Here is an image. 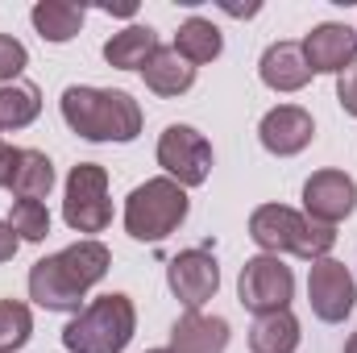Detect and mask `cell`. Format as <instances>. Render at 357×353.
I'll list each match as a JSON object with an SVG mask.
<instances>
[{
	"label": "cell",
	"instance_id": "6da1fadb",
	"mask_svg": "<svg viewBox=\"0 0 357 353\" xmlns=\"http://www.w3.org/2000/svg\"><path fill=\"white\" fill-rule=\"evenodd\" d=\"M63 121L84 142H133L142 133V108L129 91L112 88H67Z\"/></svg>",
	"mask_w": 357,
	"mask_h": 353
},
{
	"label": "cell",
	"instance_id": "7a4b0ae2",
	"mask_svg": "<svg viewBox=\"0 0 357 353\" xmlns=\"http://www.w3.org/2000/svg\"><path fill=\"white\" fill-rule=\"evenodd\" d=\"M250 237L262 246V254H295L303 262H320L328 258V250L337 246V229L307 220L303 212L287 208V204H262L250 216Z\"/></svg>",
	"mask_w": 357,
	"mask_h": 353
},
{
	"label": "cell",
	"instance_id": "3957f363",
	"mask_svg": "<svg viewBox=\"0 0 357 353\" xmlns=\"http://www.w3.org/2000/svg\"><path fill=\"white\" fill-rule=\"evenodd\" d=\"M137 308L129 295H100L63 329V345L71 353H121L133 341Z\"/></svg>",
	"mask_w": 357,
	"mask_h": 353
},
{
	"label": "cell",
	"instance_id": "277c9868",
	"mask_svg": "<svg viewBox=\"0 0 357 353\" xmlns=\"http://www.w3.org/2000/svg\"><path fill=\"white\" fill-rule=\"evenodd\" d=\"M187 191L178 187L175 179L158 175V179H146L142 187L129 191L125 200V233L133 241H167L178 225L187 220Z\"/></svg>",
	"mask_w": 357,
	"mask_h": 353
},
{
	"label": "cell",
	"instance_id": "5b68a950",
	"mask_svg": "<svg viewBox=\"0 0 357 353\" xmlns=\"http://www.w3.org/2000/svg\"><path fill=\"white\" fill-rule=\"evenodd\" d=\"M63 220L75 233H104L112 225V200H108V171L100 163H79L67 175Z\"/></svg>",
	"mask_w": 357,
	"mask_h": 353
},
{
	"label": "cell",
	"instance_id": "8992f818",
	"mask_svg": "<svg viewBox=\"0 0 357 353\" xmlns=\"http://www.w3.org/2000/svg\"><path fill=\"white\" fill-rule=\"evenodd\" d=\"M237 295L254 316H270V312H287L291 295H295V274L291 266H282L274 254H258L241 266L237 278Z\"/></svg>",
	"mask_w": 357,
	"mask_h": 353
},
{
	"label": "cell",
	"instance_id": "52a82bcc",
	"mask_svg": "<svg viewBox=\"0 0 357 353\" xmlns=\"http://www.w3.org/2000/svg\"><path fill=\"white\" fill-rule=\"evenodd\" d=\"M158 167L167 171V179H175L178 187H199L212 175V146L199 129L191 125H171L158 137Z\"/></svg>",
	"mask_w": 357,
	"mask_h": 353
},
{
	"label": "cell",
	"instance_id": "ba28073f",
	"mask_svg": "<svg viewBox=\"0 0 357 353\" xmlns=\"http://www.w3.org/2000/svg\"><path fill=\"white\" fill-rule=\"evenodd\" d=\"M307 299H312V312L324 324H341L357 303V283L345 270V262H337V258L312 262V270H307Z\"/></svg>",
	"mask_w": 357,
	"mask_h": 353
},
{
	"label": "cell",
	"instance_id": "9c48e42d",
	"mask_svg": "<svg viewBox=\"0 0 357 353\" xmlns=\"http://www.w3.org/2000/svg\"><path fill=\"white\" fill-rule=\"evenodd\" d=\"M167 283H171L175 299L187 312H199L220 287V266H216V258L208 250H183L167 266Z\"/></svg>",
	"mask_w": 357,
	"mask_h": 353
},
{
	"label": "cell",
	"instance_id": "30bf717a",
	"mask_svg": "<svg viewBox=\"0 0 357 353\" xmlns=\"http://www.w3.org/2000/svg\"><path fill=\"white\" fill-rule=\"evenodd\" d=\"M357 208V183L345 171H316L303 183V216L316 225H341Z\"/></svg>",
	"mask_w": 357,
	"mask_h": 353
},
{
	"label": "cell",
	"instance_id": "8fae6325",
	"mask_svg": "<svg viewBox=\"0 0 357 353\" xmlns=\"http://www.w3.org/2000/svg\"><path fill=\"white\" fill-rule=\"evenodd\" d=\"M299 46H303V59H307L312 75L316 71L320 75H341V71H349L357 63V29L337 25V21L316 25Z\"/></svg>",
	"mask_w": 357,
	"mask_h": 353
},
{
	"label": "cell",
	"instance_id": "7c38bea8",
	"mask_svg": "<svg viewBox=\"0 0 357 353\" xmlns=\"http://www.w3.org/2000/svg\"><path fill=\"white\" fill-rule=\"evenodd\" d=\"M29 299L38 308H46V312H75L79 316L88 291L75 287V278L63 270L59 254H54V258H38L33 262V270H29Z\"/></svg>",
	"mask_w": 357,
	"mask_h": 353
},
{
	"label": "cell",
	"instance_id": "4fadbf2b",
	"mask_svg": "<svg viewBox=\"0 0 357 353\" xmlns=\"http://www.w3.org/2000/svg\"><path fill=\"white\" fill-rule=\"evenodd\" d=\"M258 137H262V146H266L270 154L291 158V154L307 150V146H312V137H316L312 112H307V108H299V104H278V108H270L266 117H262Z\"/></svg>",
	"mask_w": 357,
	"mask_h": 353
},
{
	"label": "cell",
	"instance_id": "5bb4252c",
	"mask_svg": "<svg viewBox=\"0 0 357 353\" xmlns=\"http://www.w3.org/2000/svg\"><path fill=\"white\" fill-rule=\"evenodd\" d=\"M229 350V320L183 312L171 329V353H225Z\"/></svg>",
	"mask_w": 357,
	"mask_h": 353
},
{
	"label": "cell",
	"instance_id": "9a60e30c",
	"mask_svg": "<svg viewBox=\"0 0 357 353\" xmlns=\"http://www.w3.org/2000/svg\"><path fill=\"white\" fill-rule=\"evenodd\" d=\"M258 75L270 91H299L307 88L312 67H307L299 42H274V46H266V54L258 63Z\"/></svg>",
	"mask_w": 357,
	"mask_h": 353
},
{
	"label": "cell",
	"instance_id": "2e32d148",
	"mask_svg": "<svg viewBox=\"0 0 357 353\" xmlns=\"http://www.w3.org/2000/svg\"><path fill=\"white\" fill-rule=\"evenodd\" d=\"M142 80L154 96H183V91L195 84V67L178 54L175 46H158L146 67H142Z\"/></svg>",
	"mask_w": 357,
	"mask_h": 353
},
{
	"label": "cell",
	"instance_id": "e0dca14e",
	"mask_svg": "<svg viewBox=\"0 0 357 353\" xmlns=\"http://www.w3.org/2000/svg\"><path fill=\"white\" fill-rule=\"evenodd\" d=\"M154 50H158V33L150 25H129V29H121L104 42L108 67H121V71H142Z\"/></svg>",
	"mask_w": 357,
	"mask_h": 353
},
{
	"label": "cell",
	"instance_id": "ac0fdd59",
	"mask_svg": "<svg viewBox=\"0 0 357 353\" xmlns=\"http://www.w3.org/2000/svg\"><path fill=\"white\" fill-rule=\"evenodd\" d=\"M59 262H63V270L75 278V287L91 291V287H96V283L108 274V266H112V254H108V246H104V241H96V237H84V241L67 246V250L59 254Z\"/></svg>",
	"mask_w": 357,
	"mask_h": 353
},
{
	"label": "cell",
	"instance_id": "d6986e66",
	"mask_svg": "<svg viewBox=\"0 0 357 353\" xmlns=\"http://www.w3.org/2000/svg\"><path fill=\"white\" fill-rule=\"evenodd\" d=\"M33 29L46 38V42H54V46H63V42H71L75 33H79V25H84V4H71V0H42V4H33Z\"/></svg>",
	"mask_w": 357,
	"mask_h": 353
},
{
	"label": "cell",
	"instance_id": "ffe728a7",
	"mask_svg": "<svg viewBox=\"0 0 357 353\" xmlns=\"http://www.w3.org/2000/svg\"><path fill=\"white\" fill-rule=\"evenodd\" d=\"M250 350L254 353H295L299 350V320L291 312L258 316L254 329H250Z\"/></svg>",
	"mask_w": 357,
	"mask_h": 353
},
{
	"label": "cell",
	"instance_id": "44dd1931",
	"mask_svg": "<svg viewBox=\"0 0 357 353\" xmlns=\"http://www.w3.org/2000/svg\"><path fill=\"white\" fill-rule=\"evenodd\" d=\"M42 112V91L29 80L0 84V129H25Z\"/></svg>",
	"mask_w": 357,
	"mask_h": 353
},
{
	"label": "cell",
	"instance_id": "7402d4cb",
	"mask_svg": "<svg viewBox=\"0 0 357 353\" xmlns=\"http://www.w3.org/2000/svg\"><path fill=\"white\" fill-rule=\"evenodd\" d=\"M175 50L191 63V67H199V63H212V59L225 50V38H220V29H216L212 21L187 17V21L178 25V33H175Z\"/></svg>",
	"mask_w": 357,
	"mask_h": 353
},
{
	"label": "cell",
	"instance_id": "603a6c76",
	"mask_svg": "<svg viewBox=\"0 0 357 353\" xmlns=\"http://www.w3.org/2000/svg\"><path fill=\"white\" fill-rule=\"evenodd\" d=\"M54 187V163L42 150H21V167L13 175V195L17 200H46Z\"/></svg>",
	"mask_w": 357,
	"mask_h": 353
},
{
	"label": "cell",
	"instance_id": "cb8c5ba5",
	"mask_svg": "<svg viewBox=\"0 0 357 353\" xmlns=\"http://www.w3.org/2000/svg\"><path fill=\"white\" fill-rule=\"evenodd\" d=\"M33 333V316L21 299H0V353L21 350Z\"/></svg>",
	"mask_w": 357,
	"mask_h": 353
},
{
	"label": "cell",
	"instance_id": "d4e9b609",
	"mask_svg": "<svg viewBox=\"0 0 357 353\" xmlns=\"http://www.w3.org/2000/svg\"><path fill=\"white\" fill-rule=\"evenodd\" d=\"M8 225H13V233H17L21 241H46V233H50V212H46L42 200H17L13 212H8Z\"/></svg>",
	"mask_w": 357,
	"mask_h": 353
},
{
	"label": "cell",
	"instance_id": "484cf974",
	"mask_svg": "<svg viewBox=\"0 0 357 353\" xmlns=\"http://www.w3.org/2000/svg\"><path fill=\"white\" fill-rule=\"evenodd\" d=\"M25 63H29L25 46H21L17 38H4V33H0V84H13V80H21Z\"/></svg>",
	"mask_w": 357,
	"mask_h": 353
},
{
	"label": "cell",
	"instance_id": "4316f807",
	"mask_svg": "<svg viewBox=\"0 0 357 353\" xmlns=\"http://www.w3.org/2000/svg\"><path fill=\"white\" fill-rule=\"evenodd\" d=\"M337 100H341V108H345L349 117H357V63L349 71L337 75Z\"/></svg>",
	"mask_w": 357,
	"mask_h": 353
},
{
	"label": "cell",
	"instance_id": "83f0119b",
	"mask_svg": "<svg viewBox=\"0 0 357 353\" xmlns=\"http://www.w3.org/2000/svg\"><path fill=\"white\" fill-rule=\"evenodd\" d=\"M17 167H21V150L8 146V142H0V187H13Z\"/></svg>",
	"mask_w": 357,
	"mask_h": 353
},
{
	"label": "cell",
	"instance_id": "f1b7e54d",
	"mask_svg": "<svg viewBox=\"0 0 357 353\" xmlns=\"http://www.w3.org/2000/svg\"><path fill=\"white\" fill-rule=\"evenodd\" d=\"M17 246H21V237L13 233V225H8V220H0V262H13Z\"/></svg>",
	"mask_w": 357,
	"mask_h": 353
},
{
	"label": "cell",
	"instance_id": "f546056e",
	"mask_svg": "<svg viewBox=\"0 0 357 353\" xmlns=\"http://www.w3.org/2000/svg\"><path fill=\"white\" fill-rule=\"evenodd\" d=\"M345 353H357V333L349 337V341H345Z\"/></svg>",
	"mask_w": 357,
	"mask_h": 353
},
{
	"label": "cell",
	"instance_id": "4dcf8cb0",
	"mask_svg": "<svg viewBox=\"0 0 357 353\" xmlns=\"http://www.w3.org/2000/svg\"><path fill=\"white\" fill-rule=\"evenodd\" d=\"M146 353H171V350H146Z\"/></svg>",
	"mask_w": 357,
	"mask_h": 353
}]
</instances>
